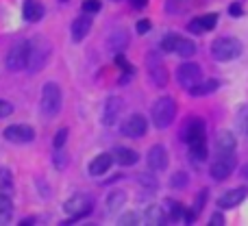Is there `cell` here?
<instances>
[{
  "label": "cell",
  "mask_w": 248,
  "mask_h": 226,
  "mask_svg": "<svg viewBox=\"0 0 248 226\" xmlns=\"http://www.w3.org/2000/svg\"><path fill=\"white\" fill-rule=\"evenodd\" d=\"M218 87H220L218 78H202L201 83H196V85L189 90V96H194V98H202V96L214 94Z\"/></svg>",
  "instance_id": "21"
},
{
  "label": "cell",
  "mask_w": 248,
  "mask_h": 226,
  "mask_svg": "<svg viewBox=\"0 0 248 226\" xmlns=\"http://www.w3.org/2000/svg\"><path fill=\"white\" fill-rule=\"evenodd\" d=\"M13 113V105L7 100H0V118H9Z\"/></svg>",
  "instance_id": "40"
},
{
  "label": "cell",
  "mask_w": 248,
  "mask_h": 226,
  "mask_svg": "<svg viewBox=\"0 0 248 226\" xmlns=\"http://www.w3.org/2000/svg\"><path fill=\"white\" fill-rule=\"evenodd\" d=\"M176 81H179V85L183 87V90H192L196 83L202 81V70L198 63H192V61H185V63L179 65V70H176Z\"/></svg>",
  "instance_id": "10"
},
{
  "label": "cell",
  "mask_w": 248,
  "mask_h": 226,
  "mask_svg": "<svg viewBox=\"0 0 248 226\" xmlns=\"http://www.w3.org/2000/svg\"><path fill=\"white\" fill-rule=\"evenodd\" d=\"M0 172H2V167H0Z\"/></svg>",
  "instance_id": "48"
},
{
  "label": "cell",
  "mask_w": 248,
  "mask_h": 226,
  "mask_svg": "<svg viewBox=\"0 0 248 226\" xmlns=\"http://www.w3.org/2000/svg\"><path fill=\"white\" fill-rule=\"evenodd\" d=\"M237 124H240V128L242 131H246L248 133V107H244L240 111V118H237Z\"/></svg>",
  "instance_id": "39"
},
{
  "label": "cell",
  "mask_w": 248,
  "mask_h": 226,
  "mask_svg": "<svg viewBox=\"0 0 248 226\" xmlns=\"http://www.w3.org/2000/svg\"><path fill=\"white\" fill-rule=\"evenodd\" d=\"M135 179H137V183H141L146 189H150V192H157L159 189V181L153 176V170H150L148 174H137Z\"/></svg>",
  "instance_id": "30"
},
{
  "label": "cell",
  "mask_w": 248,
  "mask_h": 226,
  "mask_svg": "<svg viewBox=\"0 0 248 226\" xmlns=\"http://www.w3.org/2000/svg\"><path fill=\"white\" fill-rule=\"evenodd\" d=\"M29 68V42H17L7 52V70L9 72H22Z\"/></svg>",
  "instance_id": "8"
},
{
  "label": "cell",
  "mask_w": 248,
  "mask_h": 226,
  "mask_svg": "<svg viewBox=\"0 0 248 226\" xmlns=\"http://www.w3.org/2000/svg\"><path fill=\"white\" fill-rule=\"evenodd\" d=\"M133 4H135V7H146V2H148V0H131Z\"/></svg>",
  "instance_id": "45"
},
{
  "label": "cell",
  "mask_w": 248,
  "mask_h": 226,
  "mask_svg": "<svg viewBox=\"0 0 248 226\" xmlns=\"http://www.w3.org/2000/svg\"><path fill=\"white\" fill-rule=\"evenodd\" d=\"M63 107V94L57 83H46L42 87V98H39V111L46 120L57 118Z\"/></svg>",
  "instance_id": "3"
},
{
  "label": "cell",
  "mask_w": 248,
  "mask_h": 226,
  "mask_svg": "<svg viewBox=\"0 0 248 226\" xmlns=\"http://www.w3.org/2000/svg\"><path fill=\"white\" fill-rule=\"evenodd\" d=\"M207 196H209V192H207V189H201V192H198V196H196V205L192 207L194 211H196V213H201L202 211V207H205V202H207Z\"/></svg>",
  "instance_id": "37"
},
{
  "label": "cell",
  "mask_w": 248,
  "mask_h": 226,
  "mask_svg": "<svg viewBox=\"0 0 248 226\" xmlns=\"http://www.w3.org/2000/svg\"><path fill=\"white\" fill-rule=\"evenodd\" d=\"M181 35H176V33H168L166 37L161 39V50L163 52H176V48H179V42H181Z\"/></svg>",
  "instance_id": "28"
},
{
  "label": "cell",
  "mask_w": 248,
  "mask_h": 226,
  "mask_svg": "<svg viewBox=\"0 0 248 226\" xmlns=\"http://www.w3.org/2000/svg\"><path fill=\"white\" fill-rule=\"evenodd\" d=\"M113 159H116L118 166H135L137 161H140V152L133 148H126V146H118V148H113Z\"/></svg>",
  "instance_id": "19"
},
{
  "label": "cell",
  "mask_w": 248,
  "mask_h": 226,
  "mask_svg": "<svg viewBox=\"0 0 248 226\" xmlns=\"http://www.w3.org/2000/svg\"><path fill=\"white\" fill-rule=\"evenodd\" d=\"M146 163H148V170L153 172H163L168 167V150L166 146L155 144L150 146L148 154H146Z\"/></svg>",
  "instance_id": "14"
},
{
  "label": "cell",
  "mask_w": 248,
  "mask_h": 226,
  "mask_svg": "<svg viewBox=\"0 0 248 226\" xmlns=\"http://www.w3.org/2000/svg\"><path fill=\"white\" fill-rule=\"evenodd\" d=\"M59 2H68V0H59Z\"/></svg>",
  "instance_id": "47"
},
{
  "label": "cell",
  "mask_w": 248,
  "mask_h": 226,
  "mask_svg": "<svg viewBox=\"0 0 248 226\" xmlns=\"http://www.w3.org/2000/svg\"><path fill=\"white\" fill-rule=\"evenodd\" d=\"M126 200H128V196L124 189H113V192H109V196H107V211L109 213H118V211L126 205Z\"/></svg>",
  "instance_id": "23"
},
{
  "label": "cell",
  "mask_w": 248,
  "mask_h": 226,
  "mask_svg": "<svg viewBox=\"0 0 248 226\" xmlns=\"http://www.w3.org/2000/svg\"><path fill=\"white\" fill-rule=\"evenodd\" d=\"M29 224H35V218H24L20 222V226H29Z\"/></svg>",
  "instance_id": "44"
},
{
  "label": "cell",
  "mask_w": 248,
  "mask_h": 226,
  "mask_svg": "<svg viewBox=\"0 0 248 226\" xmlns=\"http://www.w3.org/2000/svg\"><path fill=\"white\" fill-rule=\"evenodd\" d=\"M68 163H70L68 152H65L63 148H55V152H52V166H55L59 172H63L65 167H68Z\"/></svg>",
  "instance_id": "27"
},
{
  "label": "cell",
  "mask_w": 248,
  "mask_h": 226,
  "mask_svg": "<svg viewBox=\"0 0 248 226\" xmlns=\"http://www.w3.org/2000/svg\"><path fill=\"white\" fill-rule=\"evenodd\" d=\"M237 146V139L231 131H220L216 137V150L218 152H233Z\"/></svg>",
  "instance_id": "22"
},
{
  "label": "cell",
  "mask_w": 248,
  "mask_h": 226,
  "mask_svg": "<svg viewBox=\"0 0 248 226\" xmlns=\"http://www.w3.org/2000/svg\"><path fill=\"white\" fill-rule=\"evenodd\" d=\"M209 226H224V215L222 213H214L209 220Z\"/></svg>",
  "instance_id": "43"
},
{
  "label": "cell",
  "mask_w": 248,
  "mask_h": 226,
  "mask_svg": "<svg viewBox=\"0 0 248 226\" xmlns=\"http://www.w3.org/2000/svg\"><path fill=\"white\" fill-rule=\"evenodd\" d=\"M146 220H148V224H168L166 211H163L161 205L148 207V209H146Z\"/></svg>",
  "instance_id": "26"
},
{
  "label": "cell",
  "mask_w": 248,
  "mask_h": 226,
  "mask_svg": "<svg viewBox=\"0 0 248 226\" xmlns=\"http://www.w3.org/2000/svg\"><path fill=\"white\" fill-rule=\"evenodd\" d=\"M135 29H137V33H140V35H146L150 30V22L148 20H140L135 24Z\"/></svg>",
  "instance_id": "41"
},
{
  "label": "cell",
  "mask_w": 248,
  "mask_h": 226,
  "mask_svg": "<svg viewBox=\"0 0 248 226\" xmlns=\"http://www.w3.org/2000/svg\"><path fill=\"white\" fill-rule=\"evenodd\" d=\"M183 139L189 146V154L196 161H205L209 150H207V128L201 118H192L183 126Z\"/></svg>",
  "instance_id": "1"
},
{
  "label": "cell",
  "mask_w": 248,
  "mask_h": 226,
  "mask_svg": "<svg viewBox=\"0 0 248 226\" xmlns=\"http://www.w3.org/2000/svg\"><path fill=\"white\" fill-rule=\"evenodd\" d=\"M242 55V44L235 37H218L211 44V57L216 61H233Z\"/></svg>",
  "instance_id": "6"
},
{
  "label": "cell",
  "mask_w": 248,
  "mask_h": 226,
  "mask_svg": "<svg viewBox=\"0 0 248 226\" xmlns=\"http://www.w3.org/2000/svg\"><path fill=\"white\" fill-rule=\"evenodd\" d=\"M146 131H148V120H146L141 113L128 115L122 124V135L131 137V139H140V137H144Z\"/></svg>",
  "instance_id": "12"
},
{
  "label": "cell",
  "mask_w": 248,
  "mask_h": 226,
  "mask_svg": "<svg viewBox=\"0 0 248 226\" xmlns=\"http://www.w3.org/2000/svg\"><path fill=\"white\" fill-rule=\"evenodd\" d=\"M187 183H189L187 172H181V170H179V172H174V174L170 176V185H172L174 189H183Z\"/></svg>",
  "instance_id": "31"
},
{
  "label": "cell",
  "mask_w": 248,
  "mask_h": 226,
  "mask_svg": "<svg viewBox=\"0 0 248 226\" xmlns=\"http://www.w3.org/2000/svg\"><path fill=\"white\" fill-rule=\"evenodd\" d=\"M242 176H244V179H248V163L244 167H242Z\"/></svg>",
  "instance_id": "46"
},
{
  "label": "cell",
  "mask_w": 248,
  "mask_h": 226,
  "mask_svg": "<svg viewBox=\"0 0 248 226\" xmlns=\"http://www.w3.org/2000/svg\"><path fill=\"white\" fill-rule=\"evenodd\" d=\"M100 9H103V4H100V0H83L81 2V11H85V13H98Z\"/></svg>",
  "instance_id": "32"
},
{
  "label": "cell",
  "mask_w": 248,
  "mask_h": 226,
  "mask_svg": "<svg viewBox=\"0 0 248 226\" xmlns=\"http://www.w3.org/2000/svg\"><path fill=\"white\" fill-rule=\"evenodd\" d=\"M68 128H59L57 131V135H55V141H52V146L55 148H65V141H68Z\"/></svg>",
  "instance_id": "35"
},
{
  "label": "cell",
  "mask_w": 248,
  "mask_h": 226,
  "mask_svg": "<svg viewBox=\"0 0 248 226\" xmlns=\"http://www.w3.org/2000/svg\"><path fill=\"white\" fill-rule=\"evenodd\" d=\"M161 207H163V211H166L168 222H172V220H183L185 207L181 205V202H176V200H163Z\"/></svg>",
  "instance_id": "24"
},
{
  "label": "cell",
  "mask_w": 248,
  "mask_h": 226,
  "mask_svg": "<svg viewBox=\"0 0 248 226\" xmlns=\"http://www.w3.org/2000/svg\"><path fill=\"white\" fill-rule=\"evenodd\" d=\"M146 70H148V78L155 87H166L170 83V72H168L166 63L157 52H150L146 57Z\"/></svg>",
  "instance_id": "7"
},
{
  "label": "cell",
  "mask_w": 248,
  "mask_h": 226,
  "mask_svg": "<svg viewBox=\"0 0 248 226\" xmlns=\"http://www.w3.org/2000/svg\"><path fill=\"white\" fill-rule=\"evenodd\" d=\"M4 139L11 144H29L35 139V128L29 124H11L4 128Z\"/></svg>",
  "instance_id": "13"
},
{
  "label": "cell",
  "mask_w": 248,
  "mask_h": 226,
  "mask_svg": "<svg viewBox=\"0 0 248 226\" xmlns=\"http://www.w3.org/2000/svg\"><path fill=\"white\" fill-rule=\"evenodd\" d=\"M242 13H244V11H242V4H240V2H233L231 7H229V15H233V17H240Z\"/></svg>",
  "instance_id": "42"
},
{
  "label": "cell",
  "mask_w": 248,
  "mask_h": 226,
  "mask_svg": "<svg viewBox=\"0 0 248 226\" xmlns=\"http://www.w3.org/2000/svg\"><path fill=\"white\" fill-rule=\"evenodd\" d=\"M150 115H153V124L157 128H168L176 118V100L172 96L157 98V103L150 109Z\"/></svg>",
  "instance_id": "4"
},
{
  "label": "cell",
  "mask_w": 248,
  "mask_h": 226,
  "mask_svg": "<svg viewBox=\"0 0 248 226\" xmlns=\"http://www.w3.org/2000/svg\"><path fill=\"white\" fill-rule=\"evenodd\" d=\"M113 161H116V159H113V152H100L98 157L92 159L87 172H90L92 176H103V174H107V172L111 170Z\"/></svg>",
  "instance_id": "17"
},
{
  "label": "cell",
  "mask_w": 248,
  "mask_h": 226,
  "mask_svg": "<svg viewBox=\"0 0 248 226\" xmlns=\"http://www.w3.org/2000/svg\"><path fill=\"white\" fill-rule=\"evenodd\" d=\"M13 218V205L7 192L0 189V224H9Z\"/></svg>",
  "instance_id": "25"
},
{
  "label": "cell",
  "mask_w": 248,
  "mask_h": 226,
  "mask_svg": "<svg viewBox=\"0 0 248 226\" xmlns=\"http://www.w3.org/2000/svg\"><path fill=\"white\" fill-rule=\"evenodd\" d=\"M248 196V187H235V189H229L227 194L218 198V207L220 209H233L237 207L240 202H244Z\"/></svg>",
  "instance_id": "16"
},
{
  "label": "cell",
  "mask_w": 248,
  "mask_h": 226,
  "mask_svg": "<svg viewBox=\"0 0 248 226\" xmlns=\"http://www.w3.org/2000/svg\"><path fill=\"white\" fill-rule=\"evenodd\" d=\"M176 55L183 57V59H189V57L196 55V44L189 42V39H181L179 48H176Z\"/></svg>",
  "instance_id": "29"
},
{
  "label": "cell",
  "mask_w": 248,
  "mask_h": 226,
  "mask_svg": "<svg viewBox=\"0 0 248 226\" xmlns=\"http://www.w3.org/2000/svg\"><path fill=\"white\" fill-rule=\"evenodd\" d=\"M118 224H120V226H135V224H140V215L133 213V211H131V213H124L122 218L118 220Z\"/></svg>",
  "instance_id": "36"
},
{
  "label": "cell",
  "mask_w": 248,
  "mask_h": 226,
  "mask_svg": "<svg viewBox=\"0 0 248 226\" xmlns=\"http://www.w3.org/2000/svg\"><path fill=\"white\" fill-rule=\"evenodd\" d=\"M187 30H189V33H194V35H202V33H207V30H205V24H202L201 17H194V20H189Z\"/></svg>",
  "instance_id": "34"
},
{
  "label": "cell",
  "mask_w": 248,
  "mask_h": 226,
  "mask_svg": "<svg viewBox=\"0 0 248 226\" xmlns=\"http://www.w3.org/2000/svg\"><path fill=\"white\" fill-rule=\"evenodd\" d=\"M122 109H124L122 98H118V96H107L103 103V109H100V122H103L105 126H113V124L118 122V118H120Z\"/></svg>",
  "instance_id": "11"
},
{
  "label": "cell",
  "mask_w": 248,
  "mask_h": 226,
  "mask_svg": "<svg viewBox=\"0 0 248 226\" xmlns=\"http://www.w3.org/2000/svg\"><path fill=\"white\" fill-rule=\"evenodd\" d=\"M202 24H205V30H214L216 24H218V15L216 13H207V15H201Z\"/></svg>",
  "instance_id": "38"
},
{
  "label": "cell",
  "mask_w": 248,
  "mask_h": 226,
  "mask_svg": "<svg viewBox=\"0 0 248 226\" xmlns=\"http://www.w3.org/2000/svg\"><path fill=\"white\" fill-rule=\"evenodd\" d=\"M92 209H94V200H92L90 194H83V192L74 194V196H70L63 205V211L70 215V220H65V222L72 224L81 218H87V215L92 213Z\"/></svg>",
  "instance_id": "5"
},
{
  "label": "cell",
  "mask_w": 248,
  "mask_h": 226,
  "mask_svg": "<svg viewBox=\"0 0 248 226\" xmlns=\"http://www.w3.org/2000/svg\"><path fill=\"white\" fill-rule=\"evenodd\" d=\"M92 26H94V22H92V13H85L83 11L81 15L77 17V20L72 22V29H70V33H72V39L74 42H83V39L90 35Z\"/></svg>",
  "instance_id": "15"
},
{
  "label": "cell",
  "mask_w": 248,
  "mask_h": 226,
  "mask_svg": "<svg viewBox=\"0 0 248 226\" xmlns=\"http://www.w3.org/2000/svg\"><path fill=\"white\" fill-rule=\"evenodd\" d=\"M235 170V154L233 152H218V159L211 163L209 174L214 181H227Z\"/></svg>",
  "instance_id": "9"
},
{
  "label": "cell",
  "mask_w": 248,
  "mask_h": 226,
  "mask_svg": "<svg viewBox=\"0 0 248 226\" xmlns=\"http://www.w3.org/2000/svg\"><path fill=\"white\" fill-rule=\"evenodd\" d=\"M128 42H131V35H128L126 29H113L107 37V48L113 55H118V52H122L128 46Z\"/></svg>",
  "instance_id": "18"
},
{
  "label": "cell",
  "mask_w": 248,
  "mask_h": 226,
  "mask_svg": "<svg viewBox=\"0 0 248 226\" xmlns=\"http://www.w3.org/2000/svg\"><path fill=\"white\" fill-rule=\"evenodd\" d=\"M113 63H116V68H120L122 72H135V68H133V65L128 63L126 57H124L122 52H118V55L113 57Z\"/></svg>",
  "instance_id": "33"
},
{
  "label": "cell",
  "mask_w": 248,
  "mask_h": 226,
  "mask_svg": "<svg viewBox=\"0 0 248 226\" xmlns=\"http://www.w3.org/2000/svg\"><path fill=\"white\" fill-rule=\"evenodd\" d=\"M50 42H48L44 35H35V37L29 39V72L37 74L46 68L48 57H50Z\"/></svg>",
  "instance_id": "2"
},
{
  "label": "cell",
  "mask_w": 248,
  "mask_h": 226,
  "mask_svg": "<svg viewBox=\"0 0 248 226\" xmlns=\"http://www.w3.org/2000/svg\"><path fill=\"white\" fill-rule=\"evenodd\" d=\"M22 15H24L26 22H39L44 17V4L39 0H24Z\"/></svg>",
  "instance_id": "20"
}]
</instances>
